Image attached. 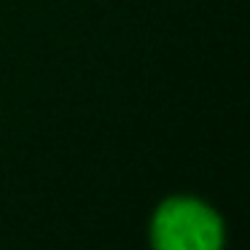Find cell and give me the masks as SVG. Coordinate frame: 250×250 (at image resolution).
Listing matches in <instances>:
<instances>
[{
    "label": "cell",
    "mask_w": 250,
    "mask_h": 250,
    "mask_svg": "<svg viewBox=\"0 0 250 250\" xmlns=\"http://www.w3.org/2000/svg\"><path fill=\"white\" fill-rule=\"evenodd\" d=\"M223 229L210 207L194 199H175L153 221L156 250H218Z\"/></svg>",
    "instance_id": "6da1fadb"
}]
</instances>
